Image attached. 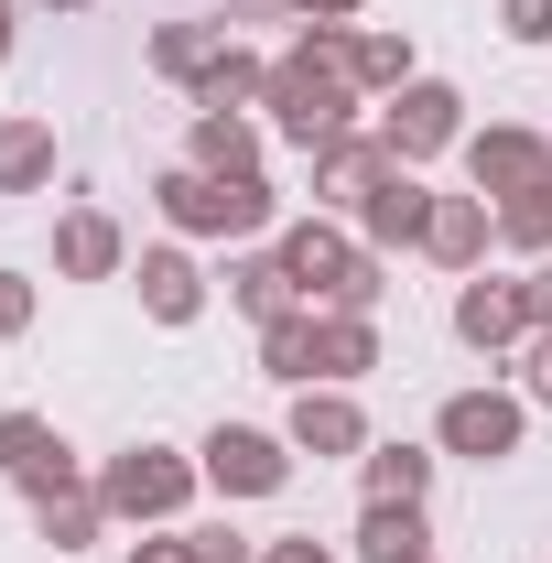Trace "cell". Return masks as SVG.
<instances>
[{
    "label": "cell",
    "mask_w": 552,
    "mask_h": 563,
    "mask_svg": "<svg viewBox=\"0 0 552 563\" xmlns=\"http://www.w3.org/2000/svg\"><path fill=\"white\" fill-rule=\"evenodd\" d=\"M520 292H531V325H552V261H531V272H520Z\"/></svg>",
    "instance_id": "38"
},
{
    "label": "cell",
    "mask_w": 552,
    "mask_h": 563,
    "mask_svg": "<svg viewBox=\"0 0 552 563\" xmlns=\"http://www.w3.org/2000/svg\"><path fill=\"white\" fill-rule=\"evenodd\" d=\"M152 207H163L174 239H228V250H250V239L281 228L272 174H196V163H163V174H152Z\"/></svg>",
    "instance_id": "3"
},
{
    "label": "cell",
    "mask_w": 552,
    "mask_h": 563,
    "mask_svg": "<svg viewBox=\"0 0 552 563\" xmlns=\"http://www.w3.org/2000/svg\"><path fill=\"white\" fill-rule=\"evenodd\" d=\"M66 488H87V466H76V444H55V455L22 477V509H33V498H66Z\"/></svg>",
    "instance_id": "30"
},
{
    "label": "cell",
    "mask_w": 552,
    "mask_h": 563,
    "mask_svg": "<svg viewBox=\"0 0 552 563\" xmlns=\"http://www.w3.org/2000/svg\"><path fill=\"white\" fill-rule=\"evenodd\" d=\"M33 531H44L55 553H87V542L109 531V498H98V477H87V488H66V498H33Z\"/></svg>",
    "instance_id": "27"
},
{
    "label": "cell",
    "mask_w": 552,
    "mask_h": 563,
    "mask_svg": "<svg viewBox=\"0 0 552 563\" xmlns=\"http://www.w3.org/2000/svg\"><path fill=\"white\" fill-rule=\"evenodd\" d=\"M55 444H66V433H55V422H44V412H0V477L22 488V477H33V466H44Z\"/></svg>",
    "instance_id": "28"
},
{
    "label": "cell",
    "mask_w": 552,
    "mask_h": 563,
    "mask_svg": "<svg viewBox=\"0 0 552 563\" xmlns=\"http://www.w3.org/2000/svg\"><path fill=\"white\" fill-rule=\"evenodd\" d=\"M346 228H357L379 261H401V250H422V228H433V185H422L412 163H390V174H379V196L346 217Z\"/></svg>",
    "instance_id": "12"
},
{
    "label": "cell",
    "mask_w": 552,
    "mask_h": 563,
    "mask_svg": "<svg viewBox=\"0 0 552 563\" xmlns=\"http://www.w3.org/2000/svg\"><path fill=\"white\" fill-rule=\"evenodd\" d=\"M131 563H185V531H141V542H131Z\"/></svg>",
    "instance_id": "37"
},
{
    "label": "cell",
    "mask_w": 552,
    "mask_h": 563,
    "mask_svg": "<svg viewBox=\"0 0 552 563\" xmlns=\"http://www.w3.org/2000/svg\"><path fill=\"white\" fill-rule=\"evenodd\" d=\"M261 563H336V542H314V531H281V542H261Z\"/></svg>",
    "instance_id": "34"
},
{
    "label": "cell",
    "mask_w": 552,
    "mask_h": 563,
    "mask_svg": "<svg viewBox=\"0 0 552 563\" xmlns=\"http://www.w3.org/2000/svg\"><path fill=\"white\" fill-rule=\"evenodd\" d=\"M196 466H207V488L217 498H281L292 488V433H261V422H217L207 444H196Z\"/></svg>",
    "instance_id": "7"
},
{
    "label": "cell",
    "mask_w": 552,
    "mask_h": 563,
    "mask_svg": "<svg viewBox=\"0 0 552 563\" xmlns=\"http://www.w3.org/2000/svg\"><path fill=\"white\" fill-rule=\"evenodd\" d=\"M368 131L390 141V163H433V152H455V141H466V98H455V87H444V76H412V87H401V98H379V109H368Z\"/></svg>",
    "instance_id": "6"
},
{
    "label": "cell",
    "mask_w": 552,
    "mask_h": 563,
    "mask_svg": "<svg viewBox=\"0 0 552 563\" xmlns=\"http://www.w3.org/2000/svg\"><path fill=\"white\" fill-rule=\"evenodd\" d=\"M55 174H66L55 120H44V109H11V120H0V196H44Z\"/></svg>",
    "instance_id": "17"
},
{
    "label": "cell",
    "mask_w": 552,
    "mask_h": 563,
    "mask_svg": "<svg viewBox=\"0 0 552 563\" xmlns=\"http://www.w3.org/2000/svg\"><path fill=\"white\" fill-rule=\"evenodd\" d=\"M520 401H531V412H552V325H531V336H520Z\"/></svg>",
    "instance_id": "29"
},
{
    "label": "cell",
    "mask_w": 552,
    "mask_h": 563,
    "mask_svg": "<svg viewBox=\"0 0 552 563\" xmlns=\"http://www.w3.org/2000/svg\"><path fill=\"white\" fill-rule=\"evenodd\" d=\"M498 22H509V44H552V0H498Z\"/></svg>",
    "instance_id": "33"
},
{
    "label": "cell",
    "mask_w": 552,
    "mask_h": 563,
    "mask_svg": "<svg viewBox=\"0 0 552 563\" xmlns=\"http://www.w3.org/2000/svg\"><path fill=\"white\" fill-rule=\"evenodd\" d=\"M131 292H141L152 325H196V314H207V261H196L185 239H152L131 261Z\"/></svg>",
    "instance_id": "10"
},
{
    "label": "cell",
    "mask_w": 552,
    "mask_h": 563,
    "mask_svg": "<svg viewBox=\"0 0 552 563\" xmlns=\"http://www.w3.org/2000/svg\"><path fill=\"white\" fill-rule=\"evenodd\" d=\"M55 282H131V228L109 207H66L55 217Z\"/></svg>",
    "instance_id": "14"
},
{
    "label": "cell",
    "mask_w": 552,
    "mask_h": 563,
    "mask_svg": "<svg viewBox=\"0 0 552 563\" xmlns=\"http://www.w3.org/2000/svg\"><path fill=\"white\" fill-rule=\"evenodd\" d=\"M433 466H444L433 444H368V455H357V488H368V498H401V509H422V498H433Z\"/></svg>",
    "instance_id": "23"
},
{
    "label": "cell",
    "mask_w": 552,
    "mask_h": 563,
    "mask_svg": "<svg viewBox=\"0 0 552 563\" xmlns=\"http://www.w3.org/2000/svg\"><path fill=\"white\" fill-rule=\"evenodd\" d=\"M261 152H272V131L250 109H196V131H185V163L196 174H261Z\"/></svg>",
    "instance_id": "20"
},
{
    "label": "cell",
    "mask_w": 552,
    "mask_h": 563,
    "mask_svg": "<svg viewBox=\"0 0 552 563\" xmlns=\"http://www.w3.org/2000/svg\"><path fill=\"white\" fill-rule=\"evenodd\" d=\"M185 563H261V542H239L228 520H207V531H185Z\"/></svg>",
    "instance_id": "31"
},
{
    "label": "cell",
    "mask_w": 552,
    "mask_h": 563,
    "mask_svg": "<svg viewBox=\"0 0 552 563\" xmlns=\"http://www.w3.org/2000/svg\"><path fill=\"white\" fill-rule=\"evenodd\" d=\"M346 542H357V563H433V520L401 509V498H368Z\"/></svg>",
    "instance_id": "21"
},
{
    "label": "cell",
    "mask_w": 552,
    "mask_h": 563,
    "mask_svg": "<svg viewBox=\"0 0 552 563\" xmlns=\"http://www.w3.org/2000/svg\"><path fill=\"white\" fill-rule=\"evenodd\" d=\"M261 109H272V131L292 141V152H325V141H346L357 120H368V98H357L346 66H336V33H303L292 55H272Z\"/></svg>",
    "instance_id": "2"
},
{
    "label": "cell",
    "mask_w": 552,
    "mask_h": 563,
    "mask_svg": "<svg viewBox=\"0 0 552 563\" xmlns=\"http://www.w3.org/2000/svg\"><path fill=\"white\" fill-rule=\"evenodd\" d=\"M520 336H531V292H520V272H466V282H455V347L520 357Z\"/></svg>",
    "instance_id": "8"
},
{
    "label": "cell",
    "mask_w": 552,
    "mask_h": 563,
    "mask_svg": "<svg viewBox=\"0 0 552 563\" xmlns=\"http://www.w3.org/2000/svg\"><path fill=\"white\" fill-rule=\"evenodd\" d=\"M336 66H346V87L379 109V98H401L412 87V33H390V22H357V33H336Z\"/></svg>",
    "instance_id": "16"
},
{
    "label": "cell",
    "mask_w": 552,
    "mask_h": 563,
    "mask_svg": "<svg viewBox=\"0 0 552 563\" xmlns=\"http://www.w3.org/2000/svg\"><path fill=\"white\" fill-rule=\"evenodd\" d=\"M217 44H228V22H152V44H141V66L163 76V87H196Z\"/></svg>",
    "instance_id": "24"
},
{
    "label": "cell",
    "mask_w": 552,
    "mask_h": 563,
    "mask_svg": "<svg viewBox=\"0 0 552 563\" xmlns=\"http://www.w3.org/2000/svg\"><path fill=\"white\" fill-rule=\"evenodd\" d=\"M455 152H466V185H477L487 207H498V196H520V185L552 163V141H542V131H520V120H487V131H466Z\"/></svg>",
    "instance_id": "13"
},
{
    "label": "cell",
    "mask_w": 552,
    "mask_h": 563,
    "mask_svg": "<svg viewBox=\"0 0 552 563\" xmlns=\"http://www.w3.org/2000/svg\"><path fill=\"white\" fill-rule=\"evenodd\" d=\"M207 488V466L196 455H174V444H120L109 466H98V498H109V520H131V531H174L185 509Z\"/></svg>",
    "instance_id": "4"
},
{
    "label": "cell",
    "mask_w": 552,
    "mask_h": 563,
    "mask_svg": "<svg viewBox=\"0 0 552 563\" xmlns=\"http://www.w3.org/2000/svg\"><path fill=\"white\" fill-rule=\"evenodd\" d=\"M303 163H314V217H357L379 196V174H390V141L346 131V141H325V152H303Z\"/></svg>",
    "instance_id": "11"
},
{
    "label": "cell",
    "mask_w": 552,
    "mask_h": 563,
    "mask_svg": "<svg viewBox=\"0 0 552 563\" xmlns=\"http://www.w3.org/2000/svg\"><path fill=\"white\" fill-rule=\"evenodd\" d=\"M11 44H22V0H0V66H11Z\"/></svg>",
    "instance_id": "39"
},
{
    "label": "cell",
    "mask_w": 552,
    "mask_h": 563,
    "mask_svg": "<svg viewBox=\"0 0 552 563\" xmlns=\"http://www.w3.org/2000/svg\"><path fill=\"white\" fill-rule=\"evenodd\" d=\"M228 314H250V325H272V314H292L303 292H292V272H281V250L272 239H250V250H228Z\"/></svg>",
    "instance_id": "18"
},
{
    "label": "cell",
    "mask_w": 552,
    "mask_h": 563,
    "mask_svg": "<svg viewBox=\"0 0 552 563\" xmlns=\"http://www.w3.org/2000/svg\"><path fill=\"white\" fill-rule=\"evenodd\" d=\"M272 250H281V272H292V292L303 303H325V314H379V292H390V261L346 228V217H281L272 228Z\"/></svg>",
    "instance_id": "1"
},
{
    "label": "cell",
    "mask_w": 552,
    "mask_h": 563,
    "mask_svg": "<svg viewBox=\"0 0 552 563\" xmlns=\"http://www.w3.org/2000/svg\"><path fill=\"white\" fill-rule=\"evenodd\" d=\"M531 444V401L520 390H444V412H433V455H466V466H509Z\"/></svg>",
    "instance_id": "5"
},
{
    "label": "cell",
    "mask_w": 552,
    "mask_h": 563,
    "mask_svg": "<svg viewBox=\"0 0 552 563\" xmlns=\"http://www.w3.org/2000/svg\"><path fill=\"white\" fill-rule=\"evenodd\" d=\"M33 303H44L33 272H0V347H11V336H33Z\"/></svg>",
    "instance_id": "32"
},
{
    "label": "cell",
    "mask_w": 552,
    "mask_h": 563,
    "mask_svg": "<svg viewBox=\"0 0 552 563\" xmlns=\"http://www.w3.org/2000/svg\"><path fill=\"white\" fill-rule=\"evenodd\" d=\"M379 368V314H325L314 303V390H357Z\"/></svg>",
    "instance_id": "19"
},
{
    "label": "cell",
    "mask_w": 552,
    "mask_h": 563,
    "mask_svg": "<svg viewBox=\"0 0 552 563\" xmlns=\"http://www.w3.org/2000/svg\"><path fill=\"white\" fill-rule=\"evenodd\" d=\"M498 250H520V261H552V163L520 185V196H498Z\"/></svg>",
    "instance_id": "26"
},
{
    "label": "cell",
    "mask_w": 552,
    "mask_h": 563,
    "mask_svg": "<svg viewBox=\"0 0 552 563\" xmlns=\"http://www.w3.org/2000/svg\"><path fill=\"white\" fill-rule=\"evenodd\" d=\"M281 433H292V455H314V466H357V455L379 444L368 412H357V390H292Z\"/></svg>",
    "instance_id": "9"
},
{
    "label": "cell",
    "mask_w": 552,
    "mask_h": 563,
    "mask_svg": "<svg viewBox=\"0 0 552 563\" xmlns=\"http://www.w3.org/2000/svg\"><path fill=\"white\" fill-rule=\"evenodd\" d=\"M217 22H228V33H239V22H303V0H228Z\"/></svg>",
    "instance_id": "35"
},
{
    "label": "cell",
    "mask_w": 552,
    "mask_h": 563,
    "mask_svg": "<svg viewBox=\"0 0 552 563\" xmlns=\"http://www.w3.org/2000/svg\"><path fill=\"white\" fill-rule=\"evenodd\" d=\"M487 239H498V207H487L477 185H466V196H433V228H422V261H433V272H487Z\"/></svg>",
    "instance_id": "15"
},
{
    "label": "cell",
    "mask_w": 552,
    "mask_h": 563,
    "mask_svg": "<svg viewBox=\"0 0 552 563\" xmlns=\"http://www.w3.org/2000/svg\"><path fill=\"white\" fill-rule=\"evenodd\" d=\"M261 87H272V55H250V44L228 33V44L207 55V76H196L185 98H196V109H261Z\"/></svg>",
    "instance_id": "22"
},
{
    "label": "cell",
    "mask_w": 552,
    "mask_h": 563,
    "mask_svg": "<svg viewBox=\"0 0 552 563\" xmlns=\"http://www.w3.org/2000/svg\"><path fill=\"white\" fill-rule=\"evenodd\" d=\"M303 33H357V0H303Z\"/></svg>",
    "instance_id": "36"
},
{
    "label": "cell",
    "mask_w": 552,
    "mask_h": 563,
    "mask_svg": "<svg viewBox=\"0 0 552 563\" xmlns=\"http://www.w3.org/2000/svg\"><path fill=\"white\" fill-rule=\"evenodd\" d=\"M261 379L314 390V303H292V314H272V325H261Z\"/></svg>",
    "instance_id": "25"
},
{
    "label": "cell",
    "mask_w": 552,
    "mask_h": 563,
    "mask_svg": "<svg viewBox=\"0 0 552 563\" xmlns=\"http://www.w3.org/2000/svg\"><path fill=\"white\" fill-rule=\"evenodd\" d=\"M44 11H98V0H44Z\"/></svg>",
    "instance_id": "40"
}]
</instances>
